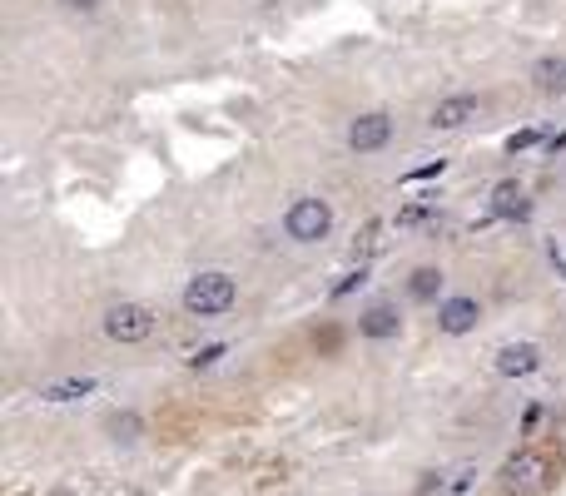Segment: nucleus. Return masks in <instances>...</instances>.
<instances>
[{
	"label": "nucleus",
	"instance_id": "7",
	"mask_svg": "<svg viewBox=\"0 0 566 496\" xmlns=\"http://www.w3.org/2000/svg\"><path fill=\"white\" fill-rule=\"evenodd\" d=\"M542 368V348L537 343H502L497 348V372L502 377H527Z\"/></svg>",
	"mask_w": 566,
	"mask_h": 496
},
{
	"label": "nucleus",
	"instance_id": "4",
	"mask_svg": "<svg viewBox=\"0 0 566 496\" xmlns=\"http://www.w3.org/2000/svg\"><path fill=\"white\" fill-rule=\"evenodd\" d=\"M547 477H552V467H547V457H542V452H517V457L502 467V487H507V492H517V496L547 487Z\"/></svg>",
	"mask_w": 566,
	"mask_h": 496
},
{
	"label": "nucleus",
	"instance_id": "12",
	"mask_svg": "<svg viewBox=\"0 0 566 496\" xmlns=\"http://www.w3.org/2000/svg\"><path fill=\"white\" fill-rule=\"evenodd\" d=\"M532 85H537L542 95H566V60H557V55L537 60V65H532Z\"/></svg>",
	"mask_w": 566,
	"mask_h": 496
},
{
	"label": "nucleus",
	"instance_id": "15",
	"mask_svg": "<svg viewBox=\"0 0 566 496\" xmlns=\"http://www.w3.org/2000/svg\"><path fill=\"white\" fill-rule=\"evenodd\" d=\"M442 169H447V159H432V164H418V169H408L403 179H408V184H423V179H437Z\"/></svg>",
	"mask_w": 566,
	"mask_h": 496
},
{
	"label": "nucleus",
	"instance_id": "18",
	"mask_svg": "<svg viewBox=\"0 0 566 496\" xmlns=\"http://www.w3.org/2000/svg\"><path fill=\"white\" fill-rule=\"evenodd\" d=\"M60 5H65V10H80V15H90L100 0H60Z\"/></svg>",
	"mask_w": 566,
	"mask_h": 496
},
{
	"label": "nucleus",
	"instance_id": "19",
	"mask_svg": "<svg viewBox=\"0 0 566 496\" xmlns=\"http://www.w3.org/2000/svg\"><path fill=\"white\" fill-rule=\"evenodd\" d=\"M547 149H552V154H557V149H566V129H562V134H552V139H547Z\"/></svg>",
	"mask_w": 566,
	"mask_h": 496
},
{
	"label": "nucleus",
	"instance_id": "13",
	"mask_svg": "<svg viewBox=\"0 0 566 496\" xmlns=\"http://www.w3.org/2000/svg\"><path fill=\"white\" fill-rule=\"evenodd\" d=\"M442 293V268H413V278H408V298L413 303H432Z\"/></svg>",
	"mask_w": 566,
	"mask_h": 496
},
{
	"label": "nucleus",
	"instance_id": "2",
	"mask_svg": "<svg viewBox=\"0 0 566 496\" xmlns=\"http://www.w3.org/2000/svg\"><path fill=\"white\" fill-rule=\"evenodd\" d=\"M328 229H333V209H328V199L303 194V199H293L288 214H283V234H288L293 244H318V239H328Z\"/></svg>",
	"mask_w": 566,
	"mask_h": 496
},
{
	"label": "nucleus",
	"instance_id": "9",
	"mask_svg": "<svg viewBox=\"0 0 566 496\" xmlns=\"http://www.w3.org/2000/svg\"><path fill=\"white\" fill-rule=\"evenodd\" d=\"M398 328H403V318H398V308H393V303H373V308L358 318V333H363V338H373V343L398 338Z\"/></svg>",
	"mask_w": 566,
	"mask_h": 496
},
{
	"label": "nucleus",
	"instance_id": "11",
	"mask_svg": "<svg viewBox=\"0 0 566 496\" xmlns=\"http://www.w3.org/2000/svg\"><path fill=\"white\" fill-rule=\"evenodd\" d=\"M95 387H100L95 377H60V382H45L40 397H45V402H80V397H90Z\"/></svg>",
	"mask_w": 566,
	"mask_h": 496
},
{
	"label": "nucleus",
	"instance_id": "1",
	"mask_svg": "<svg viewBox=\"0 0 566 496\" xmlns=\"http://www.w3.org/2000/svg\"><path fill=\"white\" fill-rule=\"evenodd\" d=\"M234 303H239V283L229 273H219V268L184 283V313H194V318H219Z\"/></svg>",
	"mask_w": 566,
	"mask_h": 496
},
{
	"label": "nucleus",
	"instance_id": "5",
	"mask_svg": "<svg viewBox=\"0 0 566 496\" xmlns=\"http://www.w3.org/2000/svg\"><path fill=\"white\" fill-rule=\"evenodd\" d=\"M388 139H393V120H388L383 110L358 115V120L348 124V149H358V154H373V149H383Z\"/></svg>",
	"mask_w": 566,
	"mask_h": 496
},
{
	"label": "nucleus",
	"instance_id": "3",
	"mask_svg": "<svg viewBox=\"0 0 566 496\" xmlns=\"http://www.w3.org/2000/svg\"><path fill=\"white\" fill-rule=\"evenodd\" d=\"M154 328H159V313H154L149 303H115V308L105 313V333H110L115 343H144Z\"/></svg>",
	"mask_w": 566,
	"mask_h": 496
},
{
	"label": "nucleus",
	"instance_id": "14",
	"mask_svg": "<svg viewBox=\"0 0 566 496\" xmlns=\"http://www.w3.org/2000/svg\"><path fill=\"white\" fill-rule=\"evenodd\" d=\"M224 353H229V343H209V348H199V353L189 358V368H194V372H199V368H214Z\"/></svg>",
	"mask_w": 566,
	"mask_h": 496
},
{
	"label": "nucleus",
	"instance_id": "10",
	"mask_svg": "<svg viewBox=\"0 0 566 496\" xmlns=\"http://www.w3.org/2000/svg\"><path fill=\"white\" fill-rule=\"evenodd\" d=\"M532 214V204L522 199V189L512 184V179H502L497 189H492V214L482 219V224H492V219H527Z\"/></svg>",
	"mask_w": 566,
	"mask_h": 496
},
{
	"label": "nucleus",
	"instance_id": "6",
	"mask_svg": "<svg viewBox=\"0 0 566 496\" xmlns=\"http://www.w3.org/2000/svg\"><path fill=\"white\" fill-rule=\"evenodd\" d=\"M477 318H482V303H477V298H467V293H457V298H447V303L437 308V328H442L447 338L472 333V328H477Z\"/></svg>",
	"mask_w": 566,
	"mask_h": 496
},
{
	"label": "nucleus",
	"instance_id": "8",
	"mask_svg": "<svg viewBox=\"0 0 566 496\" xmlns=\"http://www.w3.org/2000/svg\"><path fill=\"white\" fill-rule=\"evenodd\" d=\"M467 120H477V100L472 95H447V100H437L432 105V129H462Z\"/></svg>",
	"mask_w": 566,
	"mask_h": 496
},
{
	"label": "nucleus",
	"instance_id": "16",
	"mask_svg": "<svg viewBox=\"0 0 566 496\" xmlns=\"http://www.w3.org/2000/svg\"><path fill=\"white\" fill-rule=\"evenodd\" d=\"M537 139H542V134H537V129H517V134H512V139H507V149H512V154H517V149H532V144H537Z\"/></svg>",
	"mask_w": 566,
	"mask_h": 496
},
{
	"label": "nucleus",
	"instance_id": "17",
	"mask_svg": "<svg viewBox=\"0 0 566 496\" xmlns=\"http://www.w3.org/2000/svg\"><path fill=\"white\" fill-rule=\"evenodd\" d=\"M363 278H368V268H358V273H348V278H343V283L333 288V298H343V293H353V288H358Z\"/></svg>",
	"mask_w": 566,
	"mask_h": 496
}]
</instances>
